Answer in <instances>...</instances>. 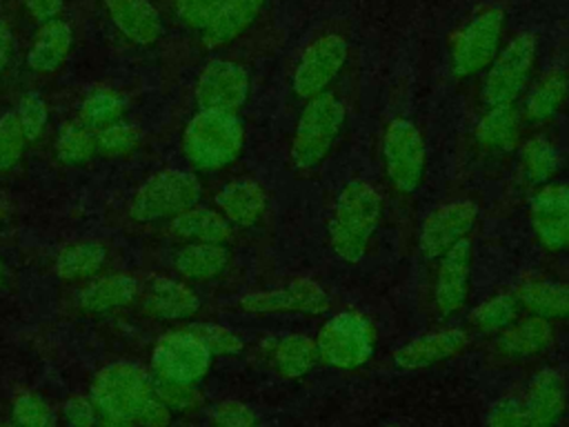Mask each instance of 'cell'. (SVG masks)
Listing matches in <instances>:
<instances>
[{"label":"cell","instance_id":"obj_6","mask_svg":"<svg viewBox=\"0 0 569 427\" xmlns=\"http://www.w3.org/2000/svg\"><path fill=\"white\" fill-rule=\"evenodd\" d=\"M536 38L529 31L513 36L485 69L480 96L487 107L516 105L527 91L536 67Z\"/></svg>","mask_w":569,"mask_h":427},{"label":"cell","instance_id":"obj_17","mask_svg":"<svg viewBox=\"0 0 569 427\" xmlns=\"http://www.w3.org/2000/svg\"><path fill=\"white\" fill-rule=\"evenodd\" d=\"M520 400L529 427H556L569 407V385L565 374L553 367L536 371Z\"/></svg>","mask_w":569,"mask_h":427},{"label":"cell","instance_id":"obj_35","mask_svg":"<svg viewBox=\"0 0 569 427\" xmlns=\"http://www.w3.org/2000/svg\"><path fill=\"white\" fill-rule=\"evenodd\" d=\"M520 316V302L513 291H500L482 302H478L469 320L471 325L482 334H500L505 327H509Z\"/></svg>","mask_w":569,"mask_h":427},{"label":"cell","instance_id":"obj_27","mask_svg":"<svg viewBox=\"0 0 569 427\" xmlns=\"http://www.w3.org/2000/svg\"><path fill=\"white\" fill-rule=\"evenodd\" d=\"M231 262L227 245L187 242L173 254V269L191 282H204L222 276Z\"/></svg>","mask_w":569,"mask_h":427},{"label":"cell","instance_id":"obj_7","mask_svg":"<svg viewBox=\"0 0 569 427\" xmlns=\"http://www.w3.org/2000/svg\"><path fill=\"white\" fill-rule=\"evenodd\" d=\"M89 396L102 416L133 420L153 396L151 376L129 360L109 363L96 374Z\"/></svg>","mask_w":569,"mask_h":427},{"label":"cell","instance_id":"obj_39","mask_svg":"<svg viewBox=\"0 0 569 427\" xmlns=\"http://www.w3.org/2000/svg\"><path fill=\"white\" fill-rule=\"evenodd\" d=\"M151 387H153V396L167 409H171V414H189L202 405V394L196 389V385L151 376Z\"/></svg>","mask_w":569,"mask_h":427},{"label":"cell","instance_id":"obj_51","mask_svg":"<svg viewBox=\"0 0 569 427\" xmlns=\"http://www.w3.org/2000/svg\"><path fill=\"white\" fill-rule=\"evenodd\" d=\"M4 274H7V269H4V260L0 258V285H2V280H4Z\"/></svg>","mask_w":569,"mask_h":427},{"label":"cell","instance_id":"obj_1","mask_svg":"<svg viewBox=\"0 0 569 427\" xmlns=\"http://www.w3.org/2000/svg\"><path fill=\"white\" fill-rule=\"evenodd\" d=\"M382 200L378 189L367 180L347 182L331 209L329 245L345 262H360L378 229Z\"/></svg>","mask_w":569,"mask_h":427},{"label":"cell","instance_id":"obj_29","mask_svg":"<svg viewBox=\"0 0 569 427\" xmlns=\"http://www.w3.org/2000/svg\"><path fill=\"white\" fill-rule=\"evenodd\" d=\"M569 96V78L560 69L542 73L531 87H527L522 102V120L540 125L551 120Z\"/></svg>","mask_w":569,"mask_h":427},{"label":"cell","instance_id":"obj_16","mask_svg":"<svg viewBox=\"0 0 569 427\" xmlns=\"http://www.w3.org/2000/svg\"><path fill=\"white\" fill-rule=\"evenodd\" d=\"M473 267V245L471 240H460L445 256L438 258L436 282H433V305L440 316H456L465 309L469 300V282Z\"/></svg>","mask_w":569,"mask_h":427},{"label":"cell","instance_id":"obj_2","mask_svg":"<svg viewBox=\"0 0 569 427\" xmlns=\"http://www.w3.org/2000/svg\"><path fill=\"white\" fill-rule=\"evenodd\" d=\"M244 147V125L238 113L198 109L182 131V153L200 171L233 165Z\"/></svg>","mask_w":569,"mask_h":427},{"label":"cell","instance_id":"obj_14","mask_svg":"<svg viewBox=\"0 0 569 427\" xmlns=\"http://www.w3.org/2000/svg\"><path fill=\"white\" fill-rule=\"evenodd\" d=\"M249 87H251L249 73L240 62H233L227 58H213L200 71L196 80L193 98L200 109L238 113V109L249 98Z\"/></svg>","mask_w":569,"mask_h":427},{"label":"cell","instance_id":"obj_12","mask_svg":"<svg viewBox=\"0 0 569 427\" xmlns=\"http://www.w3.org/2000/svg\"><path fill=\"white\" fill-rule=\"evenodd\" d=\"M238 307L247 314H325L331 307L329 294L311 278H291L282 287L249 291L238 298Z\"/></svg>","mask_w":569,"mask_h":427},{"label":"cell","instance_id":"obj_22","mask_svg":"<svg viewBox=\"0 0 569 427\" xmlns=\"http://www.w3.org/2000/svg\"><path fill=\"white\" fill-rule=\"evenodd\" d=\"M140 296V282L131 274L89 278L78 291V307L87 314H109L131 305Z\"/></svg>","mask_w":569,"mask_h":427},{"label":"cell","instance_id":"obj_4","mask_svg":"<svg viewBox=\"0 0 569 427\" xmlns=\"http://www.w3.org/2000/svg\"><path fill=\"white\" fill-rule=\"evenodd\" d=\"M202 185L184 169H162L149 176L131 196L129 216L136 222L171 220L200 202Z\"/></svg>","mask_w":569,"mask_h":427},{"label":"cell","instance_id":"obj_15","mask_svg":"<svg viewBox=\"0 0 569 427\" xmlns=\"http://www.w3.org/2000/svg\"><path fill=\"white\" fill-rule=\"evenodd\" d=\"M531 229L547 251L569 249V185L547 182L529 200Z\"/></svg>","mask_w":569,"mask_h":427},{"label":"cell","instance_id":"obj_44","mask_svg":"<svg viewBox=\"0 0 569 427\" xmlns=\"http://www.w3.org/2000/svg\"><path fill=\"white\" fill-rule=\"evenodd\" d=\"M60 416L67 427H96L100 411H98L96 403L91 400V396L73 394L62 403Z\"/></svg>","mask_w":569,"mask_h":427},{"label":"cell","instance_id":"obj_8","mask_svg":"<svg viewBox=\"0 0 569 427\" xmlns=\"http://www.w3.org/2000/svg\"><path fill=\"white\" fill-rule=\"evenodd\" d=\"M382 162L389 182L400 193L422 185L427 171V147L420 129L407 118H393L382 136Z\"/></svg>","mask_w":569,"mask_h":427},{"label":"cell","instance_id":"obj_43","mask_svg":"<svg viewBox=\"0 0 569 427\" xmlns=\"http://www.w3.org/2000/svg\"><path fill=\"white\" fill-rule=\"evenodd\" d=\"M218 7L220 0H173V11L180 18V22L189 29L200 31H204L211 24Z\"/></svg>","mask_w":569,"mask_h":427},{"label":"cell","instance_id":"obj_20","mask_svg":"<svg viewBox=\"0 0 569 427\" xmlns=\"http://www.w3.org/2000/svg\"><path fill=\"white\" fill-rule=\"evenodd\" d=\"M113 27L133 44L147 47L160 40L164 27L149 0H102Z\"/></svg>","mask_w":569,"mask_h":427},{"label":"cell","instance_id":"obj_25","mask_svg":"<svg viewBox=\"0 0 569 427\" xmlns=\"http://www.w3.org/2000/svg\"><path fill=\"white\" fill-rule=\"evenodd\" d=\"M267 0H220L211 24L202 31L207 49H220L240 38L260 16Z\"/></svg>","mask_w":569,"mask_h":427},{"label":"cell","instance_id":"obj_42","mask_svg":"<svg viewBox=\"0 0 569 427\" xmlns=\"http://www.w3.org/2000/svg\"><path fill=\"white\" fill-rule=\"evenodd\" d=\"M27 138L13 111L0 116V171L13 169L27 149Z\"/></svg>","mask_w":569,"mask_h":427},{"label":"cell","instance_id":"obj_11","mask_svg":"<svg viewBox=\"0 0 569 427\" xmlns=\"http://www.w3.org/2000/svg\"><path fill=\"white\" fill-rule=\"evenodd\" d=\"M349 56V44L338 33H325L311 40L298 58L291 76V87L296 96L309 100L325 91L338 78Z\"/></svg>","mask_w":569,"mask_h":427},{"label":"cell","instance_id":"obj_26","mask_svg":"<svg viewBox=\"0 0 569 427\" xmlns=\"http://www.w3.org/2000/svg\"><path fill=\"white\" fill-rule=\"evenodd\" d=\"M73 47V31L71 27L56 18L44 24L33 36V42L27 51V64L36 73H53L58 71Z\"/></svg>","mask_w":569,"mask_h":427},{"label":"cell","instance_id":"obj_50","mask_svg":"<svg viewBox=\"0 0 569 427\" xmlns=\"http://www.w3.org/2000/svg\"><path fill=\"white\" fill-rule=\"evenodd\" d=\"M96 427H136L133 420L129 418H118V416H102L98 418V425Z\"/></svg>","mask_w":569,"mask_h":427},{"label":"cell","instance_id":"obj_36","mask_svg":"<svg viewBox=\"0 0 569 427\" xmlns=\"http://www.w3.org/2000/svg\"><path fill=\"white\" fill-rule=\"evenodd\" d=\"M53 151H56V158L67 167L87 165L98 153L96 151V131L87 129L78 120L64 122L58 129Z\"/></svg>","mask_w":569,"mask_h":427},{"label":"cell","instance_id":"obj_9","mask_svg":"<svg viewBox=\"0 0 569 427\" xmlns=\"http://www.w3.org/2000/svg\"><path fill=\"white\" fill-rule=\"evenodd\" d=\"M505 13L498 7L476 13L451 42V71L458 78H469L485 71L500 51Z\"/></svg>","mask_w":569,"mask_h":427},{"label":"cell","instance_id":"obj_19","mask_svg":"<svg viewBox=\"0 0 569 427\" xmlns=\"http://www.w3.org/2000/svg\"><path fill=\"white\" fill-rule=\"evenodd\" d=\"M142 311L158 320H189L200 311V296L182 280L156 276L142 291Z\"/></svg>","mask_w":569,"mask_h":427},{"label":"cell","instance_id":"obj_18","mask_svg":"<svg viewBox=\"0 0 569 427\" xmlns=\"http://www.w3.org/2000/svg\"><path fill=\"white\" fill-rule=\"evenodd\" d=\"M469 336L460 327H442L420 334L396 349L393 363L400 369H425L451 360L465 351Z\"/></svg>","mask_w":569,"mask_h":427},{"label":"cell","instance_id":"obj_38","mask_svg":"<svg viewBox=\"0 0 569 427\" xmlns=\"http://www.w3.org/2000/svg\"><path fill=\"white\" fill-rule=\"evenodd\" d=\"M138 145H140V129L124 120H118L96 131V151L104 158L129 156Z\"/></svg>","mask_w":569,"mask_h":427},{"label":"cell","instance_id":"obj_45","mask_svg":"<svg viewBox=\"0 0 569 427\" xmlns=\"http://www.w3.org/2000/svg\"><path fill=\"white\" fill-rule=\"evenodd\" d=\"M213 427H256L258 418L253 409L240 400H222L211 409Z\"/></svg>","mask_w":569,"mask_h":427},{"label":"cell","instance_id":"obj_33","mask_svg":"<svg viewBox=\"0 0 569 427\" xmlns=\"http://www.w3.org/2000/svg\"><path fill=\"white\" fill-rule=\"evenodd\" d=\"M520 171L527 182L542 187L547 182H553L556 173L560 171L562 158L556 145L542 136H529L525 142H520Z\"/></svg>","mask_w":569,"mask_h":427},{"label":"cell","instance_id":"obj_52","mask_svg":"<svg viewBox=\"0 0 569 427\" xmlns=\"http://www.w3.org/2000/svg\"><path fill=\"white\" fill-rule=\"evenodd\" d=\"M0 427H16V425H11V423H9V425H0Z\"/></svg>","mask_w":569,"mask_h":427},{"label":"cell","instance_id":"obj_48","mask_svg":"<svg viewBox=\"0 0 569 427\" xmlns=\"http://www.w3.org/2000/svg\"><path fill=\"white\" fill-rule=\"evenodd\" d=\"M27 13L38 22L44 24L49 20H56L64 7V0H22Z\"/></svg>","mask_w":569,"mask_h":427},{"label":"cell","instance_id":"obj_40","mask_svg":"<svg viewBox=\"0 0 569 427\" xmlns=\"http://www.w3.org/2000/svg\"><path fill=\"white\" fill-rule=\"evenodd\" d=\"M191 334H196L200 338V342L209 349V354L216 358V356H233L238 351H242V338L224 327V325H218V322H196V325H189L187 327Z\"/></svg>","mask_w":569,"mask_h":427},{"label":"cell","instance_id":"obj_32","mask_svg":"<svg viewBox=\"0 0 569 427\" xmlns=\"http://www.w3.org/2000/svg\"><path fill=\"white\" fill-rule=\"evenodd\" d=\"M271 365L273 369L289 380L307 376L318 363L316 340L307 334H287L271 347Z\"/></svg>","mask_w":569,"mask_h":427},{"label":"cell","instance_id":"obj_21","mask_svg":"<svg viewBox=\"0 0 569 427\" xmlns=\"http://www.w3.org/2000/svg\"><path fill=\"white\" fill-rule=\"evenodd\" d=\"M216 205L231 227H251L264 216L269 196L260 182L238 178L216 193Z\"/></svg>","mask_w":569,"mask_h":427},{"label":"cell","instance_id":"obj_49","mask_svg":"<svg viewBox=\"0 0 569 427\" xmlns=\"http://www.w3.org/2000/svg\"><path fill=\"white\" fill-rule=\"evenodd\" d=\"M11 51H13V33H11V27H9L4 20H0V76H2L4 69L9 67Z\"/></svg>","mask_w":569,"mask_h":427},{"label":"cell","instance_id":"obj_24","mask_svg":"<svg viewBox=\"0 0 569 427\" xmlns=\"http://www.w3.org/2000/svg\"><path fill=\"white\" fill-rule=\"evenodd\" d=\"M476 142L487 151L509 153L520 147L522 138V113L516 105H496L478 118L473 129Z\"/></svg>","mask_w":569,"mask_h":427},{"label":"cell","instance_id":"obj_5","mask_svg":"<svg viewBox=\"0 0 569 427\" xmlns=\"http://www.w3.org/2000/svg\"><path fill=\"white\" fill-rule=\"evenodd\" d=\"M316 340L318 360L336 369H358L373 356L376 329L371 320L356 311L333 314L320 329Z\"/></svg>","mask_w":569,"mask_h":427},{"label":"cell","instance_id":"obj_34","mask_svg":"<svg viewBox=\"0 0 569 427\" xmlns=\"http://www.w3.org/2000/svg\"><path fill=\"white\" fill-rule=\"evenodd\" d=\"M124 109H127V102L116 89L98 87L82 98L78 109V122H82L91 131H98L107 125L122 120Z\"/></svg>","mask_w":569,"mask_h":427},{"label":"cell","instance_id":"obj_28","mask_svg":"<svg viewBox=\"0 0 569 427\" xmlns=\"http://www.w3.org/2000/svg\"><path fill=\"white\" fill-rule=\"evenodd\" d=\"M520 309L545 320L569 318V282H556L545 278H527L516 287Z\"/></svg>","mask_w":569,"mask_h":427},{"label":"cell","instance_id":"obj_46","mask_svg":"<svg viewBox=\"0 0 569 427\" xmlns=\"http://www.w3.org/2000/svg\"><path fill=\"white\" fill-rule=\"evenodd\" d=\"M487 427H529L522 400L516 396H505L487 414Z\"/></svg>","mask_w":569,"mask_h":427},{"label":"cell","instance_id":"obj_23","mask_svg":"<svg viewBox=\"0 0 569 427\" xmlns=\"http://www.w3.org/2000/svg\"><path fill=\"white\" fill-rule=\"evenodd\" d=\"M553 342V325L540 316H518L509 327H505L498 338L496 347L505 358L525 360L542 354Z\"/></svg>","mask_w":569,"mask_h":427},{"label":"cell","instance_id":"obj_30","mask_svg":"<svg viewBox=\"0 0 569 427\" xmlns=\"http://www.w3.org/2000/svg\"><path fill=\"white\" fill-rule=\"evenodd\" d=\"M169 231L187 242H218L227 245L231 238V225L227 218L209 207L193 205L169 220Z\"/></svg>","mask_w":569,"mask_h":427},{"label":"cell","instance_id":"obj_13","mask_svg":"<svg viewBox=\"0 0 569 427\" xmlns=\"http://www.w3.org/2000/svg\"><path fill=\"white\" fill-rule=\"evenodd\" d=\"M478 220V205L471 200H451L436 207L420 225L418 249L427 260H438L460 240H467Z\"/></svg>","mask_w":569,"mask_h":427},{"label":"cell","instance_id":"obj_41","mask_svg":"<svg viewBox=\"0 0 569 427\" xmlns=\"http://www.w3.org/2000/svg\"><path fill=\"white\" fill-rule=\"evenodd\" d=\"M20 127H22V133L27 138V142H36L42 138L44 129H47V120H49V109H47V102L42 100L40 93H24L16 109H13Z\"/></svg>","mask_w":569,"mask_h":427},{"label":"cell","instance_id":"obj_10","mask_svg":"<svg viewBox=\"0 0 569 427\" xmlns=\"http://www.w3.org/2000/svg\"><path fill=\"white\" fill-rule=\"evenodd\" d=\"M213 356L189 329L162 334L151 349L153 376L176 383H200L211 369Z\"/></svg>","mask_w":569,"mask_h":427},{"label":"cell","instance_id":"obj_47","mask_svg":"<svg viewBox=\"0 0 569 427\" xmlns=\"http://www.w3.org/2000/svg\"><path fill=\"white\" fill-rule=\"evenodd\" d=\"M171 420H173L171 409H167L156 396H151L133 418L136 427H171Z\"/></svg>","mask_w":569,"mask_h":427},{"label":"cell","instance_id":"obj_31","mask_svg":"<svg viewBox=\"0 0 569 427\" xmlns=\"http://www.w3.org/2000/svg\"><path fill=\"white\" fill-rule=\"evenodd\" d=\"M107 262V247L98 240H76L64 245L56 260L53 271L62 280H89Z\"/></svg>","mask_w":569,"mask_h":427},{"label":"cell","instance_id":"obj_37","mask_svg":"<svg viewBox=\"0 0 569 427\" xmlns=\"http://www.w3.org/2000/svg\"><path fill=\"white\" fill-rule=\"evenodd\" d=\"M11 425L16 427H58L53 407L36 391H22L11 403Z\"/></svg>","mask_w":569,"mask_h":427},{"label":"cell","instance_id":"obj_3","mask_svg":"<svg viewBox=\"0 0 569 427\" xmlns=\"http://www.w3.org/2000/svg\"><path fill=\"white\" fill-rule=\"evenodd\" d=\"M345 118V105L331 91L309 98L298 116L291 138L289 156L293 167L300 171L318 167L333 149Z\"/></svg>","mask_w":569,"mask_h":427}]
</instances>
